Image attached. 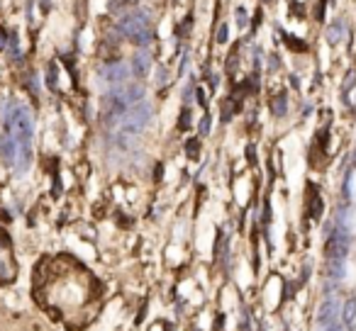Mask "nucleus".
Listing matches in <instances>:
<instances>
[{"mask_svg":"<svg viewBox=\"0 0 356 331\" xmlns=\"http://www.w3.org/2000/svg\"><path fill=\"white\" fill-rule=\"evenodd\" d=\"M149 120H151V105H149V102H144L142 100V102L132 105V107L125 112V117L120 120V144H122V146L135 144V141L144 134Z\"/></svg>","mask_w":356,"mask_h":331,"instance_id":"nucleus-1","label":"nucleus"},{"mask_svg":"<svg viewBox=\"0 0 356 331\" xmlns=\"http://www.w3.org/2000/svg\"><path fill=\"white\" fill-rule=\"evenodd\" d=\"M120 32L135 44H149V39H151V25L139 10H135L132 15H125L120 20Z\"/></svg>","mask_w":356,"mask_h":331,"instance_id":"nucleus-2","label":"nucleus"},{"mask_svg":"<svg viewBox=\"0 0 356 331\" xmlns=\"http://www.w3.org/2000/svg\"><path fill=\"white\" fill-rule=\"evenodd\" d=\"M130 110V105H127V100H125V95H122V90L117 88V90H112L110 95H105V100H103V125L110 129V127H115L122 117H125V112Z\"/></svg>","mask_w":356,"mask_h":331,"instance_id":"nucleus-3","label":"nucleus"},{"mask_svg":"<svg viewBox=\"0 0 356 331\" xmlns=\"http://www.w3.org/2000/svg\"><path fill=\"white\" fill-rule=\"evenodd\" d=\"M17 273V263L12 258V241L5 229H0V282H10Z\"/></svg>","mask_w":356,"mask_h":331,"instance_id":"nucleus-4","label":"nucleus"},{"mask_svg":"<svg viewBox=\"0 0 356 331\" xmlns=\"http://www.w3.org/2000/svg\"><path fill=\"white\" fill-rule=\"evenodd\" d=\"M347 249H349V234L344 229H337L329 236V241L325 246V254H327V258H344L347 256Z\"/></svg>","mask_w":356,"mask_h":331,"instance_id":"nucleus-5","label":"nucleus"},{"mask_svg":"<svg viewBox=\"0 0 356 331\" xmlns=\"http://www.w3.org/2000/svg\"><path fill=\"white\" fill-rule=\"evenodd\" d=\"M334 322H337V305H334V297L327 295V300L322 302V307H320V312H317V324L325 329V327H329V324H334Z\"/></svg>","mask_w":356,"mask_h":331,"instance_id":"nucleus-6","label":"nucleus"},{"mask_svg":"<svg viewBox=\"0 0 356 331\" xmlns=\"http://www.w3.org/2000/svg\"><path fill=\"white\" fill-rule=\"evenodd\" d=\"M149 71H151V56L146 51H137L135 59H132V73H135V78L142 80V78L149 76Z\"/></svg>","mask_w":356,"mask_h":331,"instance_id":"nucleus-7","label":"nucleus"},{"mask_svg":"<svg viewBox=\"0 0 356 331\" xmlns=\"http://www.w3.org/2000/svg\"><path fill=\"white\" fill-rule=\"evenodd\" d=\"M15 153H17L15 139L10 132H5L0 136V158H2V163H15Z\"/></svg>","mask_w":356,"mask_h":331,"instance_id":"nucleus-8","label":"nucleus"},{"mask_svg":"<svg viewBox=\"0 0 356 331\" xmlns=\"http://www.w3.org/2000/svg\"><path fill=\"white\" fill-rule=\"evenodd\" d=\"M310 217H320L322 214V198H320V193H315V188H310Z\"/></svg>","mask_w":356,"mask_h":331,"instance_id":"nucleus-9","label":"nucleus"},{"mask_svg":"<svg viewBox=\"0 0 356 331\" xmlns=\"http://www.w3.org/2000/svg\"><path fill=\"white\" fill-rule=\"evenodd\" d=\"M354 319H356V297H349L347 305H344V324L354 327Z\"/></svg>","mask_w":356,"mask_h":331,"instance_id":"nucleus-10","label":"nucleus"},{"mask_svg":"<svg viewBox=\"0 0 356 331\" xmlns=\"http://www.w3.org/2000/svg\"><path fill=\"white\" fill-rule=\"evenodd\" d=\"M125 78H127V71H125V66L108 68V80H110V83H115V85H120V83H122Z\"/></svg>","mask_w":356,"mask_h":331,"instance_id":"nucleus-11","label":"nucleus"},{"mask_svg":"<svg viewBox=\"0 0 356 331\" xmlns=\"http://www.w3.org/2000/svg\"><path fill=\"white\" fill-rule=\"evenodd\" d=\"M285 110H288V102H285V95H276L274 98V115H285Z\"/></svg>","mask_w":356,"mask_h":331,"instance_id":"nucleus-12","label":"nucleus"},{"mask_svg":"<svg viewBox=\"0 0 356 331\" xmlns=\"http://www.w3.org/2000/svg\"><path fill=\"white\" fill-rule=\"evenodd\" d=\"M285 39H288V47H290L293 51H307V44H305L302 39H298V37H290V34H285Z\"/></svg>","mask_w":356,"mask_h":331,"instance_id":"nucleus-13","label":"nucleus"},{"mask_svg":"<svg viewBox=\"0 0 356 331\" xmlns=\"http://www.w3.org/2000/svg\"><path fill=\"white\" fill-rule=\"evenodd\" d=\"M188 127H191V110L183 107V112H181V122H178V129H188Z\"/></svg>","mask_w":356,"mask_h":331,"instance_id":"nucleus-14","label":"nucleus"},{"mask_svg":"<svg viewBox=\"0 0 356 331\" xmlns=\"http://www.w3.org/2000/svg\"><path fill=\"white\" fill-rule=\"evenodd\" d=\"M47 83H49V88H52V90H56V66H54V64H49V73H47Z\"/></svg>","mask_w":356,"mask_h":331,"instance_id":"nucleus-15","label":"nucleus"},{"mask_svg":"<svg viewBox=\"0 0 356 331\" xmlns=\"http://www.w3.org/2000/svg\"><path fill=\"white\" fill-rule=\"evenodd\" d=\"M237 25L239 27H246L249 25V17H246V10L244 7H237Z\"/></svg>","mask_w":356,"mask_h":331,"instance_id":"nucleus-16","label":"nucleus"},{"mask_svg":"<svg viewBox=\"0 0 356 331\" xmlns=\"http://www.w3.org/2000/svg\"><path fill=\"white\" fill-rule=\"evenodd\" d=\"M198 146H200V141H198V139H191V141L186 144V151L191 153V158H195V156H198Z\"/></svg>","mask_w":356,"mask_h":331,"instance_id":"nucleus-17","label":"nucleus"},{"mask_svg":"<svg viewBox=\"0 0 356 331\" xmlns=\"http://www.w3.org/2000/svg\"><path fill=\"white\" fill-rule=\"evenodd\" d=\"M325 2H327V0H317V7H315V20H317V22L325 20Z\"/></svg>","mask_w":356,"mask_h":331,"instance_id":"nucleus-18","label":"nucleus"},{"mask_svg":"<svg viewBox=\"0 0 356 331\" xmlns=\"http://www.w3.org/2000/svg\"><path fill=\"white\" fill-rule=\"evenodd\" d=\"M227 34H229V29H227V25H222V27H219V29H217V42H219V44H222V42H224V39H227Z\"/></svg>","mask_w":356,"mask_h":331,"instance_id":"nucleus-19","label":"nucleus"},{"mask_svg":"<svg viewBox=\"0 0 356 331\" xmlns=\"http://www.w3.org/2000/svg\"><path fill=\"white\" fill-rule=\"evenodd\" d=\"M195 98H198V105H200V107H205V105H208V95H205V90H198V93H195Z\"/></svg>","mask_w":356,"mask_h":331,"instance_id":"nucleus-20","label":"nucleus"},{"mask_svg":"<svg viewBox=\"0 0 356 331\" xmlns=\"http://www.w3.org/2000/svg\"><path fill=\"white\" fill-rule=\"evenodd\" d=\"M208 132H210V117L205 115L203 122H200V134H208Z\"/></svg>","mask_w":356,"mask_h":331,"instance_id":"nucleus-21","label":"nucleus"},{"mask_svg":"<svg viewBox=\"0 0 356 331\" xmlns=\"http://www.w3.org/2000/svg\"><path fill=\"white\" fill-rule=\"evenodd\" d=\"M5 47H7V32H5V29L0 27V51H2Z\"/></svg>","mask_w":356,"mask_h":331,"instance_id":"nucleus-22","label":"nucleus"}]
</instances>
